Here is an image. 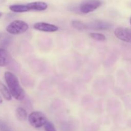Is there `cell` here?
Returning <instances> with one entry per match:
<instances>
[{
    "mask_svg": "<svg viewBox=\"0 0 131 131\" xmlns=\"http://www.w3.org/2000/svg\"><path fill=\"white\" fill-rule=\"evenodd\" d=\"M0 93L1 95L3 96L4 99L6 101H10L12 100V96L11 93H10V90H9L8 88L6 87L5 84L3 83L0 81Z\"/></svg>",
    "mask_w": 131,
    "mask_h": 131,
    "instance_id": "cell-10",
    "label": "cell"
},
{
    "mask_svg": "<svg viewBox=\"0 0 131 131\" xmlns=\"http://www.w3.org/2000/svg\"><path fill=\"white\" fill-rule=\"evenodd\" d=\"M44 128L46 131H56L54 126L51 122L47 121V123L44 125Z\"/></svg>",
    "mask_w": 131,
    "mask_h": 131,
    "instance_id": "cell-15",
    "label": "cell"
},
{
    "mask_svg": "<svg viewBox=\"0 0 131 131\" xmlns=\"http://www.w3.org/2000/svg\"><path fill=\"white\" fill-rule=\"evenodd\" d=\"M3 103V99H2V97H1V95H0V104Z\"/></svg>",
    "mask_w": 131,
    "mask_h": 131,
    "instance_id": "cell-16",
    "label": "cell"
},
{
    "mask_svg": "<svg viewBox=\"0 0 131 131\" xmlns=\"http://www.w3.org/2000/svg\"><path fill=\"white\" fill-rule=\"evenodd\" d=\"M4 78L12 96L17 101H23L25 97V93L17 77L11 72L6 71L5 72Z\"/></svg>",
    "mask_w": 131,
    "mask_h": 131,
    "instance_id": "cell-1",
    "label": "cell"
},
{
    "mask_svg": "<svg viewBox=\"0 0 131 131\" xmlns=\"http://www.w3.org/2000/svg\"><path fill=\"white\" fill-rule=\"evenodd\" d=\"M28 121L33 127L40 128L43 126L48 120L43 113L40 111H33L28 116Z\"/></svg>",
    "mask_w": 131,
    "mask_h": 131,
    "instance_id": "cell-3",
    "label": "cell"
},
{
    "mask_svg": "<svg viewBox=\"0 0 131 131\" xmlns=\"http://www.w3.org/2000/svg\"><path fill=\"white\" fill-rule=\"evenodd\" d=\"M130 25H131V17H130Z\"/></svg>",
    "mask_w": 131,
    "mask_h": 131,
    "instance_id": "cell-17",
    "label": "cell"
},
{
    "mask_svg": "<svg viewBox=\"0 0 131 131\" xmlns=\"http://www.w3.org/2000/svg\"><path fill=\"white\" fill-rule=\"evenodd\" d=\"M15 115H16L18 120H20V121H24V120H26L27 117H28V114H27L26 111L23 107H21L17 108L16 111H15Z\"/></svg>",
    "mask_w": 131,
    "mask_h": 131,
    "instance_id": "cell-12",
    "label": "cell"
},
{
    "mask_svg": "<svg viewBox=\"0 0 131 131\" xmlns=\"http://www.w3.org/2000/svg\"><path fill=\"white\" fill-rule=\"evenodd\" d=\"M101 5L100 0H84L79 6V10L83 14H88L97 10Z\"/></svg>",
    "mask_w": 131,
    "mask_h": 131,
    "instance_id": "cell-4",
    "label": "cell"
},
{
    "mask_svg": "<svg viewBox=\"0 0 131 131\" xmlns=\"http://www.w3.org/2000/svg\"><path fill=\"white\" fill-rule=\"evenodd\" d=\"M9 8L11 11L15 13H23L28 12L26 5H12L9 6Z\"/></svg>",
    "mask_w": 131,
    "mask_h": 131,
    "instance_id": "cell-11",
    "label": "cell"
},
{
    "mask_svg": "<svg viewBox=\"0 0 131 131\" xmlns=\"http://www.w3.org/2000/svg\"><path fill=\"white\" fill-rule=\"evenodd\" d=\"M89 37L92 39L97 41H105L106 39V37L104 35L99 33H91L89 34Z\"/></svg>",
    "mask_w": 131,
    "mask_h": 131,
    "instance_id": "cell-14",
    "label": "cell"
},
{
    "mask_svg": "<svg viewBox=\"0 0 131 131\" xmlns=\"http://www.w3.org/2000/svg\"><path fill=\"white\" fill-rule=\"evenodd\" d=\"M1 15H2V14H1V12H0V17H1Z\"/></svg>",
    "mask_w": 131,
    "mask_h": 131,
    "instance_id": "cell-18",
    "label": "cell"
},
{
    "mask_svg": "<svg viewBox=\"0 0 131 131\" xmlns=\"http://www.w3.org/2000/svg\"><path fill=\"white\" fill-rule=\"evenodd\" d=\"M35 29L43 32H55L58 30V27L52 24L40 22L37 23L33 25Z\"/></svg>",
    "mask_w": 131,
    "mask_h": 131,
    "instance_id": "cell-6",
    "label": "cell"
},
{
    "mask_svg": "<svg viewBox=\"0 0 131 131\" xmlns=\"http://www.w3.org/2000/svg\"><path fill=\"white\" fill-rule=\"evenodd\" d=\"M114 34L120 40L131 43V29L127 28H117L115 29Z\"/></svg>",
    "mask_w": 131,
    "mask_h": 131,
    "instance_id": "cell-5",
    "label": "cell"
},
{
    "mask_svg": "<svg viewBox=\"0 0 131 131\" xmlns=\"http://www.w3.org/2000/svg\"><path fill=\"white\" fill-rule=\"evenodd\" d=\"M11 61V56L5 49L0 48V67H5Z\"/></svg>",
    "mask_w": 131,
    "mask_h": 131,
    "instance_id": "cell-9",
    "label": "cell"
},
{
    "mask_svg": "<svg viewBox=\"0 0 131 131\" xmlns=\"http://www.w3.org/2000/svg\"><path fill=\"white\" fill-rule=\"evenodd\" d=\"M28 11H43L47 8V4L42 1L29 3L26 4Z\"/></svg>",
    "mask_w": 131,
    "mask_h": 131,
    "instance_id": "cell-7",
    "label": "cell"
},
{
    "mask_svg": "<svg viewBox=\"0 0 131 131\" xmlns=\"http://www.w3.org/2000/svg\"><path fill=\"white\" fill-rule=\"evenodd\" d=\"M28 29L29 26L26 22L20 20H15L8 25L6 30L10 34L20 35L25 33Z\"/></svg>",
    "mask_w": 131,
    "mask_h": 131,
    "instance_id": "cell-2",
    "label": "cell"
},
{
    "mask_svg": "<svg viewBox=\"0 0 131 131\" xmlns=\"http://www.w3.org/2000/svg\"><path fill=\"white\" fill-rule=\"evenodd\" d=\"M111 26V24L104 21L101 20H95L92 22L91 24H88V29H93L95 30H104L108 29Z\"/></svg>",
    "mask_w": 131,
    "mask_h": 131,
    "instance_id": "cell-8",
    "label": "cell"
},
{
    "mask_svg": "<svg viewBox=\"0 0 131 131\" xmlns=\"http://www.w3.org/2000/svg\"><path fill=\"white\" fill-rule=\"evenodd\" d=\"M72 26L73 28L75 29H78V30H85V29H88V24H85L83 22L80 21V20H72L71 23Z\"/></svg>",
    "mask_w": 131,
    "mask_h": 131,
    "instance_id": "cell-13",
    "label": "cell"
}]
</instances>
